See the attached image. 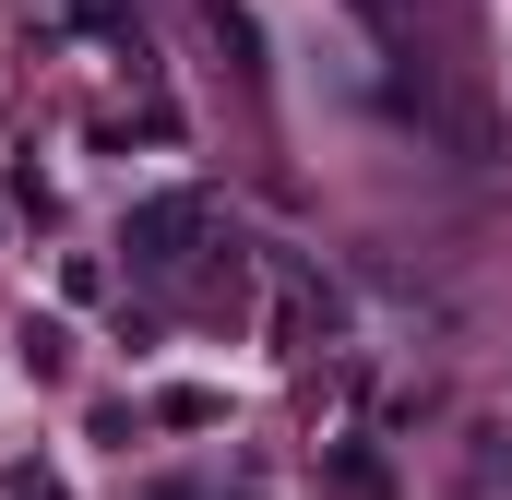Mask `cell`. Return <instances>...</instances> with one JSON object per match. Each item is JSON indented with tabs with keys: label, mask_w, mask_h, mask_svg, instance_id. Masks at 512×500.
<instances>
[{
	"label": "cell",
	"mask_w": 512,
	"mask_h": 500,
	"mask_svg": "<svg viewBox=\"0 0 512 500\" xmlns=\"http://www.w3.org/2000/svg\"><path fill=\"white\" fill-rule=\"evenodd\" d=\"M203 227H215V215H203L191 191H167V203H143V215H131V262H143V274H179Z\"/></svg>",
	"instance_id": "1"
}]
</instances>
